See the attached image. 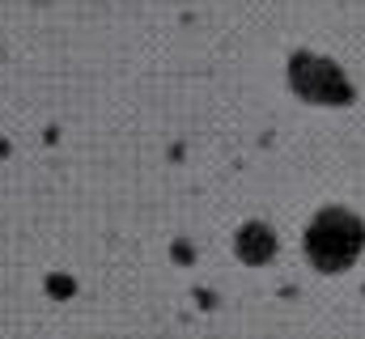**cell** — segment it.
I'll return each mask as SVG.
<instances>
[{
	"label": "cell",
	"instance_id": "6da1fadb",
	"mask_svg": "<svg viewBox=\"0 0 365 339\" xmlns=\"http://www.w3.org/2000/svg\"><path fill=\"white\" fill-rule=\"evenodd\" d=\"M361 251V225L349 212H323L310 229V259L323 271H340L349 267Z\"/></svg>",
	"mask_w": 365,
	"mask_h": 339
},
{
	"label": "cell",
	"instance_id": "7a4b0ae2",
	"mask_svg": "<svg viewBox=\"0 0 365 339\" xmlns=\"http://www.w3.org/2000/svg\"><path fill=\"white\" fill-rule=\"evenodd\" d=\"M293 85L310 102H344L349 98V85L340 81V73L331 64H319V60H297L293 64Z\"/></svg>",
	"mask_w": 365,
	"mask_h": 339
},
{
	"label": "cell",
	"instance_id": "3957f363",
	"mask_svg": "<svg viewBox=\"0 0 365 339\" xmlns=\"http://www.w3.org/2000/svg\"><path fill=\"white\" fill-rule=\"evenodd\" d=\"M268 254H272L268 229H264V225H251V229L242 234V259H268Z\"/></svg>",
	"mask_w": 365,
	"mask_h": 339
}]
</instances>
